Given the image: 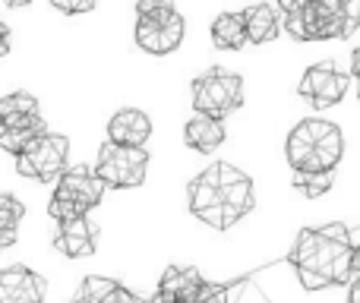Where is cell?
<instances>
[{
	"mask_svg": "<svg viewBox=\"0 0 360 303\" xmlns=\"http://www.w3.org/2000/svg\"><path fill=\"white\" fill-rule=\"evenodd\" d=\"M351 256H354V247H351V234L345 224L304 228L291 250V262L307 291H323L329 285H351L354 281Z\"/></svg>",
	"mask_w": 360,
	"mask_h": 303,
	"instance_id": "6da1fadb",
	"label": "cell"
},
{
	"mask_svg": "<svg viewBox=\"0 0 360 303\" xmlns=\"http://www.w3.org/2000/svg\"><path fill=\"white\" fill-rule=\"evenodd\" d=\"M101 196H105V183L95 177L92 167L76 165V167H67V171L57 177L48 212L57 224L76 221V218H86L89 209H95V205L101 202Z\"/></svg>",
	"mask_w": 360,
	"mask_h": 303,
	"instance_id": "7a4b0ae2",
	"label": "cell"
},
{
	"mask_svg": "<svg viewBox=\"0 0 360 303\" xmlns=\"http://www.w3.org/2000/svg\"><path fill=\"white\" fill-rule=\"evenodd\" d=\"M184 41V16L174 4L143 0L136 6V44L149 54H171Z\"/></svg>",
	"mask_w": 360,
	"mask_h": 303,
	"instance_id": "3957f363",
	"label": "cell"
},
{
	"mask_svg": "<svg viewBox=\"0 0 360 303\" xmlns=\"http://www.w3.org/2000/svg\"><path fill=\"white\" fill-rule=\"evenodd\" d=\"M240 105H243V79L234 70L212 67L193 79V108L202 117L221 120Z\"/></svg>",
	"mask_w": 360,
	"mask_h": 303,
	"instance_id": "277c9868",
	"label": "cell"
},
{
	"mask_svg": "<svg viewBox=\"0 0 360 303\" xmlns=\"http://www.w3.org/2000/svg\"><path fill=\"white\" fill-rule=\"evenodd\" d=\"M234 174V165L228 161H215L212 167H205L196 180H190L186 186V199H190V212L196 218H202L209 228L228 231V218H224V183Z\"/></svg>",
	"mask_w": 360,
	"mask_h": 303,
	"instance_id": "5b68a950",
	"label": "cell"
},
{
	"mask_svg": "<svg viewBox=\"0 0 360 303\" xmlns=\"http://www.w3.org/2000/svg\"><path fill=\"white\" fill-rule=\"evenodd\" d=\"M146 165H149L146 149H120V146L105 143L98 149V165L92 171L105 186L130 190V186H139L146 180Z\"/></svg>",
	"mask_w": 360,
	"mask_h": 303,
	"instance_id": "8992f818",
	"label": "cell"
},
{
	"mask_svg": "<svg viewBox=\"0 0 360 303\" xmlns=\"http://www.w3.org/2000/svg\"><path fill=\"white\" fill-rule=\"evenodd\" d=\"M67 155H70V139L57 136V133H44L16 158V171L22 177H32L38 183H51L67 171Z\"/></svg>",
	"mask_w": 360,
	"mask_h": 303,
	"instance_id": "52a82bcc",
	"label": "cell"
},
{
	"mask_svg": "<svg viewBox=\"0 0 360 303\" xmlns=\"http://www.w3.org/2000/svg\"><path fill=\"white\" fill-rule=\"evenodd\" d=\"M297 92L304 95V98H310V105L332 108L345 98V92H348V76H345L332 60H323L304 73Z\"/></svg>",
	"mask_w": 360,
	"mask_h": 303,
	"instance_id": "ba28073f",
	"label": "cell"
},
{
	"mask_svg": "<svg viewBox=\"0 0 360 303\" xmlns=\"http://www.w3.org/2000/svg\"><path fill=\"white\" fill-rule=\"evenodd\" d=\"M316 130H319V117H307L288 133L285 155L297 177H304V174H326L319 171V161H316Z\"/></svg>",
	"mask_w": 360,
	"mask_h": 303,
	"instance_id": "9c48e42d",
	"label": "cell"
},
{
	"mask_svg": "<svg viewBox=\"0 0 360 303\" xmlns=\"http://www.w3.org/2000/svg\"><path fill=\"white\" fill-rule=\"evenodd\" d=\"M205 288V278L193 266H168L158 278V291L149 303H193Z\"/></svg>",
	"mask_w": 360,
	"mask_h": 303,
	"instance_id": "30bf717a",
	"label": "cell"
},
{
	"mask_svg": "<svg viewBox=\"0 0 360 303\" xmlns=\"http://www.w3.org/2000/svg\"><path fill=\"white\" fill-rule=\"evenodd\" d=\"M48 281L25 266H10L0 272V303H44Z\"/></svg>",
	"mask_w": 360,
	"mask_h": 303,
	"instance_id": "8fae6325",
	"label": "cell"
},
{
	"mask_svg": "<svg viewBox=\"0 0 360 303\" xmlns=\"http://www.w3.org/2000/svg\"><path fill=\"white\" fill-rule=\"evenodd\" d=\"M152 136V120L149 114L136 111V108H124L108 120V143L120 146V149H146Z\"/></svg>",
	"mask_w": 360,
	"mask_h": 303,
	"instance_id": "7c38bea8",
	"label": "cell"
},
{
	"mask_svg": "<svg viewBox=\"0 0 360 303\" xmlns=\"http://www.w3.org/2000/svg\"><path fill=\"white\" fill-rule=\"evenodd\" d=\"M54 250L70 259H82V256L95 253V224L89 218H76V221H60L54 228Z\"/></svg>",
	"mask_w": 360,
	"mask_h": 303,
	"instance_id": "4fadbf2b",
	"label": "cell"
},
{
	"mask_svg": "<svg viewBox=\"0 0 360 303\" xmlns=\"http://www.w3.org/2000/svg\"><path fill=\"white\" fill-rule=\"evenodd\" d=\"M41 124L38 98L29 92H13L0 98V130H19V127Z\"/></svg>",
	"mask_w": 360,
	"mask_h": 303,
	"instance_id": "5bb4252c",
	"label": "cell"
},
{
	"mask_svg": "<svg viewBox=\"0 0 360 303\" xmlns=\"http://www.w3.org/2000/svg\"><path fill=\"white\" fill-rule=\"evenodd\" d=\"M70 303H146V300H139L136 294H130L114 278H98V275H92V278L82 281L79 291L73 294Z\"/></svg>",
	"mask_w": 360,
	"mask_h": 303,
	"instance_id": "9a60e30c",
	"label": "cell"
},
{
	"mask_svg": "<svg viewBox=\"0 0 360 303\" xmlns=\"http://www.w3.org/2000/svg\"><path fill=\"white\" fill-rule=\"evenodd\" d=\"M243 19V32H247V41L250 44H266L278 35L281 22H278V10L272 4H259V6H250V10L240 13Z\"/></svg>",
	"mask_w": 360,
	"mask_h": 303,
	"instance_id": "2e32d148",
	"label": "cell"
},
{
	"mask_svg": "<svg viewBox=\"0 0 360 303\" xmlns=\"http://www.w3.org/2000/svg\"><path fill=\"white\" fill-rule=\"evenodd\" d=\"M184 143L196 152H215L224 143V124L221 120L202 117V114H193L184 124Z\"/></svg>",
	"mask_w": 360,
	"mask_h": 303,
	"instance_id": "e0dca14e",
	"label": "cell"
},
{
	"mask_svg": "<svg viewBox=\"0 0 360 303\" xmlns=\"http://www.w3.org/2000/svg\"><path fill=\"white\" fill-rule=\"evenodd\" d=\"M212 41L224 51H240L247 44L240 13H221V16H215V22H212Z\"/></svg>",
	"mask_w": 360,
	"mask_h": 303,
	"instance_id": "ac0fdd59",
	"label": "cell"
},
{
	"mask_svg": "<svg viewBox=\"0 0 360 303\" xmlns=\"http://www.w3.org/2000/svg\"><path fill=\"white\" fill-rule=\"evenodd\" d=\"M44 133H48L44 120H41V124H35V127H19V130H0V149L10 152L13 158H19V155L29 149V146L35 143L38 136H44Z\"/></svg>",
	"mask_w": 360,
	"mask_h": 303,
	"instance_id": "d6986e66",
	"label": "cell"
},
{
	"mask_svg": "<svg viewBox=\"0 0 360 303\" xmlns=\"http://www.w3.org/2000/svg\"><path fill=\"white\" fill-rule=\"evenodd\" d=\"M25 215V205L19 202L13 193H0V234H13L16 237V228Z\"/></svg>",
	"mask_w": 360,
	"mask_h": 303,
	"instance_id": "ffe728a7",
	"label": "cell"
},
{
	"mask_svg": "<svg viewBox=\"0 0 360 303\" xmlns=\"http://www.w3.org/2000/svg\"><path fill=\"white\" fill-rule=\"evenodd\" d=\"M294 186H297L304 196L316 199L332 186V174H304V177H294Z\"/></svg>",
	"mask_w": 360,
	"mask_h": 303,
	"instance_id": "44dd1931",
	"label": "cell"
},
{
	"mask_svg": "<svg viewBox=\"0 0 360 303\" xmlns=\"http://www.w3.org/2000/svg\"><path fill=\"white\" fill-rule=\"evenodd\" d=\"M342 4V38H351L360 25V0H338Z\"/></svg>",
	"mask_w": 360,
	"mask_h": 303,
	"instance_id": "7402d4cb",
	"label": "cell"
},
{
	"mask_svg": "<svg viewBox=\"0 0 360 303\" xmlns=\"http://www.w3.org/2000/svg\"><path fill=\"white\" fill-rule=\"evenodd\" d=\"M193 303H231V300H228V288L209 285V281H205V288L199 291V297L193 300Z\"/></svg>",
	"mask_w": 360,
	"mask_h": 303,
	"instance_id": "603a6c76",
	"label": "cell"
},
{
	"mask_svg": "<svg viewBox=\"0 0 360 303\" xmlns=\"http://www.w3.org/2000/svg\"><path fill=\"white\" fill-rule=\"evenodd\" d=\"M54 10H60V13H89V10H95V4H60V0H54Z\"/></svg>",
	"mask_w": 360,
	"mask_h": 303,
	"instance_id": "cb8c5ba5",
	"label": "cell"
},
{
	"mask_svg": "<svg viewBox=\"0 0 360 303\" xmlns=\"http://www.w3.org/2000/svg\"><path fill=\"white\" fill-rule=\"evenodd\" d=\"M6 51H10V29L0 22V57H4Z\"/></svg>",
	"mask_w": 360,
	"mask_h": 303,
	"instance_id": "d4e9b609",
	"label": "cell"
},
{
	"mask_svg": "<svg viewBox=\"0 0 360 303\" xmlns=\"http://www.w3.org/2000/svg\"><path fill=\"white\" fill-rule=\"evenodd\" d=\"M348 303H360V278L351 281V291H348Z\"/></svg>",
	"mask_w": 360,
	"mask_h": 303,
	"instance_id": "484cf974",
	"label": "cell"
},
{
	"mask_svg": "<svg viewBox=\"0 0 360 303\" xmlns=\"http://www.w3.org/2000/svg\"><path fill=\"white\" fill-rule=\"evenodd\" d=\"M351 76H357V79H360V48L351 54Z\"/></svg>",
	"mask_w": 360,
	"mask_h": 303,
	"instance_id": "4316f807",
	"label": "cell"
},
{
	"mask_svg": "<svg viewBox=\"0 0 360 303\" xmlns=\"http://www.w3.org/2000/svg\"><path fill=\"white\" fill-rule=\"evenodd\" d=\"M351 266H354V275L360 278V247H354V256H351Z\"/></svg>",
	"mask_w": 360,
	"mask_h": 303,
	"instance_id": "83f0119b",
	"label": "cell"
}]
</instances>
